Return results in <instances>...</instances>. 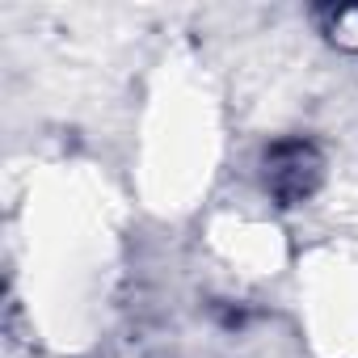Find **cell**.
Wrapping results in <instances>:
<instances>
[{
  "mask_svg": "<svg viewBox=\"0 0 358 358\" xmlns=\"http://www.w3.org/2000/svg\"><path fill=\"white\" fill-rule=\"evenodd\" d=\"M320 186V152L308 139H278L266 148V190L282 203L295 207Z\"/></svg>",
  "mask_w": 358,
  "mask_h": 358,
  "instance_id": "obj_1",
  "label": "cell"
}]
</instances>
